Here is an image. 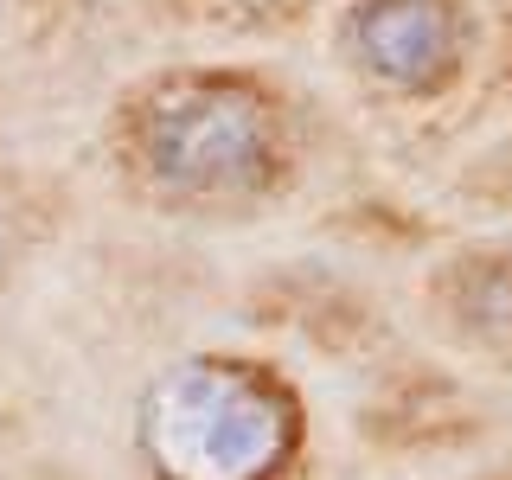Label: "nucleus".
Segmentation results:
<instances>
[{
    "instance_id": "obj_1",
    "label": "nucleus",
    "mask_w": 512,
    "mask_h": 480,
    "mask_svg": "<svg viewBox=\"0 0 512 480\" xmlns=\"http://www.w3.org/2000/svg\"><path fill=\"white\" fill-rule=\"evenodd\" d=\"M295 442V391L231 352L160 365L135 397V448L154 480H276Z\"/></svg>"
},
{
    "instance_id": "obj_2",
    "label": "nucleus",
    "mask_w": 512,
    "mask_h": 480,
    "mask_svg": "<svg viewBox=\"0 0 512 480\" xmlns=\"http://www.w3.org/2000/svg\"><path fill=\"white\" fill-rule=\"evenodd\" d=\"M128 154L173 199H250L282 180V116L250 77H167L135 103Z\"/></svg>"
},
{
    "instance_id": "obj_3",
    "label": "nucleus",
    "mask_w": 512,
    "mask_h": 480,
    "mask_svg": "<svg viewBox=\"0 0 512 480\" xmlns=\"http://www.w3.org/2000/svg\"><path fill=\"white\" fill-rule=\"evenodd\" d=\"M340 58L391 96H429L468 58L461 0H352L333 32Z\"/></svg>"
}]
</instances>
